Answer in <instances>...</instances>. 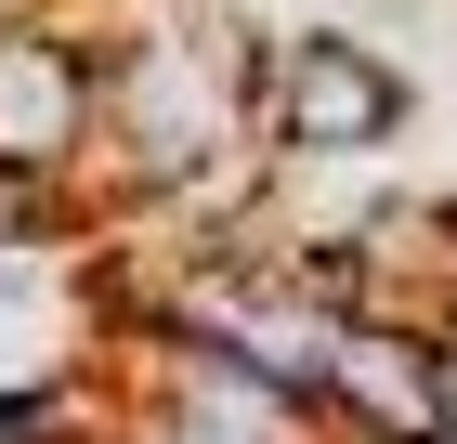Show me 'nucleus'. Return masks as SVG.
I'll return each mask as SVG.
<instances>
[{"label": "nucleus", "instance_id": "nucleus-6", "mask_svg": "<svg viewBox=\"0 0 457 444\" xmlns=\"http://www.w3.org/2000/svg\"><path fill=\"white\" fill-rule=\"evenodd\" d=\"M0 288H13V222H0Z\"/></svg>", "mask_w": 457, "mask_h": 444}, {"label": "nucleus", "instance_id": "nucleus-5", "mask_svg": "<svg viewBox=\"0 0 457 444\" xmlns=\"http://www.w3.org/2000/svg\"><path fill=\"white\" fill-rule=\"evenodd\" d=\"M431 444H457V327H445V366H431Z\"/></svg>", "mask_w": 457, "mask_h": 444}, {"label": "nucleus", "instance_id": "nucleus-2", "mask_svg": "<svg viewBox=\"0 0 457 444\" xmlns=\"http://www.w3.org/2000/svg\"><path fill=\"white\" fill-rule=\"evenodd\" d=\"M105 144V66L39 13H0V222H39L53 183Z\"/></svg>", "mask_w": 457, "mask_h": 444}, {"label": "nucleus", "instance_id": "nucleus-1", "mask_svg": "<svg viewBox=\"0 0 457 444\" xmlns=\"http://www.w3.org/2000/svg\"><path fill=\"white\" fill-rule=\"evenodd\" d=\"M236 118H248V79L222 66V39H131V53H105V144L131 157V183H210Z\"/></svg>", "mask_w": 457, "mask_h": 444}, {"label": "nucleus", "instance_id": "nucleus-4", "mask_svg": "<svg viewBox=\"0 0 457 444\" xmlns=\"http://www.w3.org/2000/svg\"><path fill=\"white\" fill-rule=\"evenodd\" d=\"M431 366H445V327L353 314L340 366H327V431H353V444H431Z\"/></svg>", "mask_w": 457, "mask_h": 444}, {"label": "nucleus", "instance_id": "nucleus-3", "mask_svg": "<svg viewBox=\"0 0 457 444\" xmlns=\"http://www.w3.org/2000/svg\"><path fill=\"white\" fill-rule=\"evenodd\" d=\"M262 105H275V131L301 157H379L405 131V79L366 39H287L275 66H262Z\"/></svg>", "mask_w": 457, "mask_h": 444}]
</instances>
